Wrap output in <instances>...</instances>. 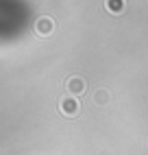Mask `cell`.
<instances>
[{
	"label": "cell",
	"instance_id": "cell-1",
	"mask_svg": "<svg viewBox=\"0 0 148 155\" xmlns=\"http://www.w3.org/2000/svg\"><path fill=\"white\" fill-rule=\"evenodd\" d=\"M107 7L111 9V11H122V7H124V0H109Z\"/></svg>",
	"mask_w": 148,
	"mask_h": 155
}]
</instances>
